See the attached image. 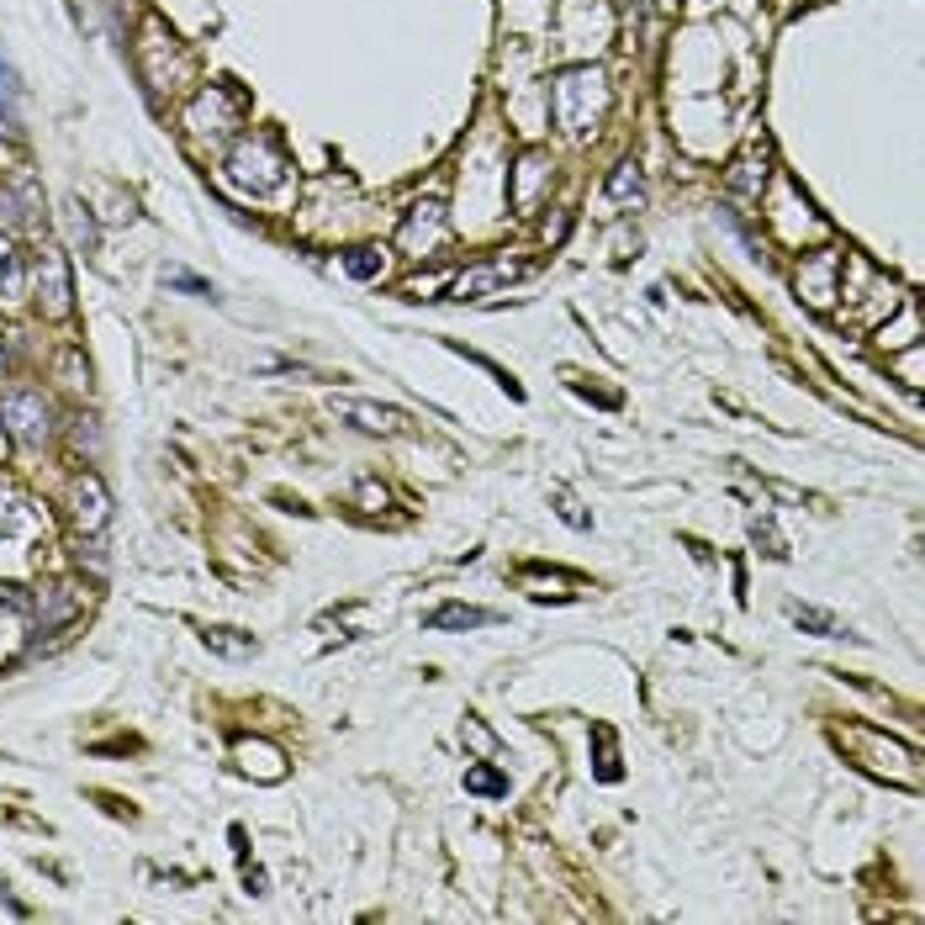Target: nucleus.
Segmentation results:
<instances>
[{"mask_svg": "<svg viewBox=\"0 0 925 925\" xmlns=\"http://www.w3.org/2000/svg\"><path fill=\"white\" fill-rule=\"evenodd\" d=\"M6 418H11V429L22 434L27 444H43V434H48V407H43V397H37V392L6 397Z\"/></svg>", "mask_w": 925, "mask_h": 925, "instance_id": "nucleus-1", "label": "nucleus"}, {"mask_svg": "<svg viewBox=\"0 0 925 925\" xmlns=\"http://www.w3.org/2000/svg\"><path fill=\"white\" fill-rule=\"evenodd\" d=\"M333 413H339V418H355L360 429H370V434H397L402 423H407L397 407H376V402H355V397H333Z\"/></svg>", "mask_w": 925, "mask_h": 925, "instance_id": "nucleus-2", "label": "nucleus"}, {"mask_svg": "<svg viewBox=\"0 0 925 925\" xmlns=\"http://www.w3.org/2000/svg\"><path fill=\"white\" fill-rule=\"evenodd\" d=\"M513 275H518V265H481V270H471V275H460V281H455V296H460V302H476L481 291L503 286V281H513Z\"/></svg>", "mask_w": 925, "mask_h": 925, "instance_id": "nucleus-3", "label": "nucleus"}, {"mask_svg": "<svg viewBox=\"0 0 925 925\" xmlns=\"http://www.w3.org/2000/svg\"><path fill=\"white\" fill-rule=\"evenodd\" d=\"M423 624H429V629H476V624H492V614H487V608H460V603H450V608H439V614H429Z\"/></svg>", "mask_w": 925, "mask_h": 925, "instance_id": "nucleus-4", "label": "nucleus"}, {"mask_svg": "<svg viewBox=\"0 0 925 925\" xmlns=\"http://www.w3.org/2000/svg\"><path fill=\"white\" fill-rule=\"evenodd\" d=\"M238 635H244V629H207V645H212V651H222V656H238V661H244V656L259 651V645H254V640H238Z\"/></svg>", "mask_w": 925, "mask_h": 925, "instance_id": "nucleus-5", "label": "nucleus"}, {"mask_svg": "<svg viewBox=\"0 0 925 925\" xmlns=\"http://www.w3.org/2000/svg\"><path fill=\"white\" fill-rule=\"evenodd\" d=\"M788 619L799 624V629H814V635H841V624L820 614V608H804V603H788Z\"/></svg>", "mask_w": 925, "mask_h": 925, "instance_id": "nucleus-6", "label": "nucleus"}, {"mask_svg": "<svg viewBox=\"0 0 925 925\" xmlns=\"http://www.w3.org/2000/svg\"><path fill=\"white\" fill-rule=\"evenodd\" d=\"M608 196L619 201V207H629V201H640V170L635 164H619L614 180H608Z\"/></svg>", "mask_w": 925, "mask_h": 925, "instance_id": "nucleus-7", "label": "nucleus"}, {"mask_svg": "<svg viewBox=\"0 0 925 925\" xmlns=\"http://www.w3.org/2000/svg\"><path fill=\"white\" fill-rule=\"evenodd\" d=\"M466 788H471V793H487V799H503V793H508V777L497 772V767H471V772H466Z\"/></svg>", "mask_w": 925, "mask_h": 925, "instance_id": "nucleus-8", "label": "nucleus"}, {"mask_svg": "<svg viewBox=\"0 0 925 925\" xmlns=\"http://www.w3.org/2000/svg\"><path fill=\"white\" fill-rule=\"evenodd\" d=\"M344 265H349V275H360V281H370V275L381 270V254H370V249H355V254L344 259Z\"/></svg>", "mask_w": 925, "mask_h": 925, "instance_id": "nucleus-9", "label": "nucleus"}, {"mask_svg": "<svg viewBox=\"0 0 925 925\" xmlns=\"http://www.w3.org/2000/svg\"><path fill=\"white\" fill-rule=\"evenodd\" d=\"M11 101H16V74L0 64V106H11Z\"/></svg>", "mask_w": 925, "mask_h": 925, "instance_id": "nucleus-10", "label": "nucleus"}, {"mask_svg": "<svg viewBox=\"0 0 925 925\" xmlns=\"http://www.w3.org/2000/svg\"><path fill=\"white\" fill-rule=\"evenodd\" d=\"M661 6H677V0H661Z\"/></svg>", "mask_w": 925, "mask_h": 925, "instance_id": "nucleus-11", "label": "nucleus"}]
</instances>
